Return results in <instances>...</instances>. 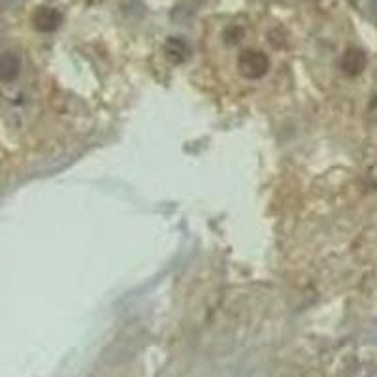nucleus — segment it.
I'll list each match as a JSON object with an SVG mask.
<instances>
[{
  "label": "nucleus",
  "mask_w": 377,
  "mask_h": 377,
  "mask_svg": "<svg viewBox=\"0 0 377 377\" xmlns=\"http://www.w3.org/2000/svg\"><path fill=\"white\" fill-rule=\"evenodd\" d=\"M240 68L247 78H260L268 70V59L260 52H245L240 57Z\"/></svg>",
  "instance_id": "1"
},
{
  "label": "nucleus",
  "mask_w": 377,
  "mask_h": 377,
  "mask_svg": "<svg viewBox=\"0 0 377 377\" xmlns=\"http://www.w3.org/2000/svg\"><path fill=\"white\" fill-rule=\"evenodd\" d=\"M21 62L14 53H2L0 55V80L2 82H12L19 74Z\"/></svg>",
  "instance_id": "2"
},
{
  "label": "nucleus",
  "mask_w": 377,
  "mask_h": 377,
  "mask_svg": "<svg viewBox=\"0 0 377 377\" xmlns=\"http://www.w3.org/2000/svg\"><path fill=\"white\" fill-rule=\"evenodd\" d=\"M34 23H36V29L44 30V32H49V30H55L59 27L60 23V14L55 12L52 8H44L40 10L34 17Z\"/></svg>",
  "instance_id": "3"
}]
</instances>
